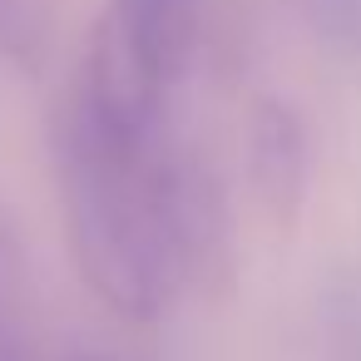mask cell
Here are the masks:
<instances>
[{
  "label": "cell",
  "instance_id": "obj_1",
  "mask_svg": "<svg viewBox=\"0 0 361 361\" xmlns=\"http://www.w3.org/2000/svg\"><path fill=\"white\" fill-rule=\"evenodd\" d=\"M169 134L149 144L104 139L70 124L60 149L65 223L80 277L124 322H154L183 287L173 208H169Z\"/></svg>",
  "mask_w": 361,
  "mask_h": 361
},
{
  "label": "cell",
  "instance_id": "obj_2",
  "mask_svg": "<svg viewBox=\"0 0 361 361\" xmlns=\"http://www.w3.org/2000/svg\"><path fill=\"white\" fill-rule=\"evenodd\" d=\"M203 0H109L75 90L70 124L104 139H164L169 99L188 75Z\"/></svg>",
  "mask_w": 361,
  "mask_h": 361
},
{
  "label": "cell",
  "instance_id": "obj_3",
  "mask_svg": "<svg viewBox=\"0 0 361 361\" xmlns=\"http://www.w3.org/2000/svg\"><path fill=\"white\" fill-rule=\"evenodd\" d=\"M169 208H173V243L183 287H228L233 282V213L218 173L188 154H169Z\"/></svg>",
  "mask_w": 361,
  "mask_h": 361
},
{
  "label": "cell",
  "instance_id": "obj_4",
  "mask_svg": "<svg viewBox=\"0 0 361 361\" xmlns=\"http://www.w3.org/2000/svg\"><path fill=\"white\" fill-rule=\"evenodd\" d=\"M247 183L272 228L292 233L312 183V139L287 99H257L247 114Z\"/></svg>",
  "mask_w": 361,
  "mask_h": 361
},
{
  "label": "cell",
  "instance_id": "obj_5",
  "mask_svg": "<svg viewBox=\"0 0 361 361\" xmlns=\"http://www.w3.org/2000/svg\"><path fill=\"white\" fill-rule=\"evenodd\" d=\"M0 361H35L20 272H16V262H11L6 247H0Z\"/></svg>",
  "mask_w": 361,
  "mask_h": 361
},
{
  "label": "cell",
  "instance_id": "obj_6",
  "mask_svg": "<svg viewBox=\"0 0 361 361\" xmlns=\"http://www.w3.org/2000/svg\"><path fill=\"white\" fill-rule=\"evenodd\" d=\"M292 6L331 50L361 60V0H292Z\"/></svg>",
  "mask_w": 361,
  "mask_h": 361
},
{
  "label": "cell",
  "instance_id": "obj_7",
  "mask_svg": "<svg viewBox=\"0 0 361 361\" xmlns=\"http://www.w3.org/2000/svg\"><path fill=\"white\" fill-rule=\"evenodd\" d=\"M30 0H0V45L11 55H30Z\"/></svg>",
  "mask_w": 361,
  "mask_h": 361
},
{
  "label": "cell",
  "instance_id": "obj_8",
  "mask_svg": "<svg viewBox=\"0 0 361 361\" xmlns=\"http://www.w3.org/2000/svg\"><path fill=\"white\" fill-rule=\"evenodd\" d=\"M65 361H124V356H114V351H99V346H80V351H70Z\"/></svg>",
  "mask_w": 361,
  "mask_h": 361
}]
</instances>
